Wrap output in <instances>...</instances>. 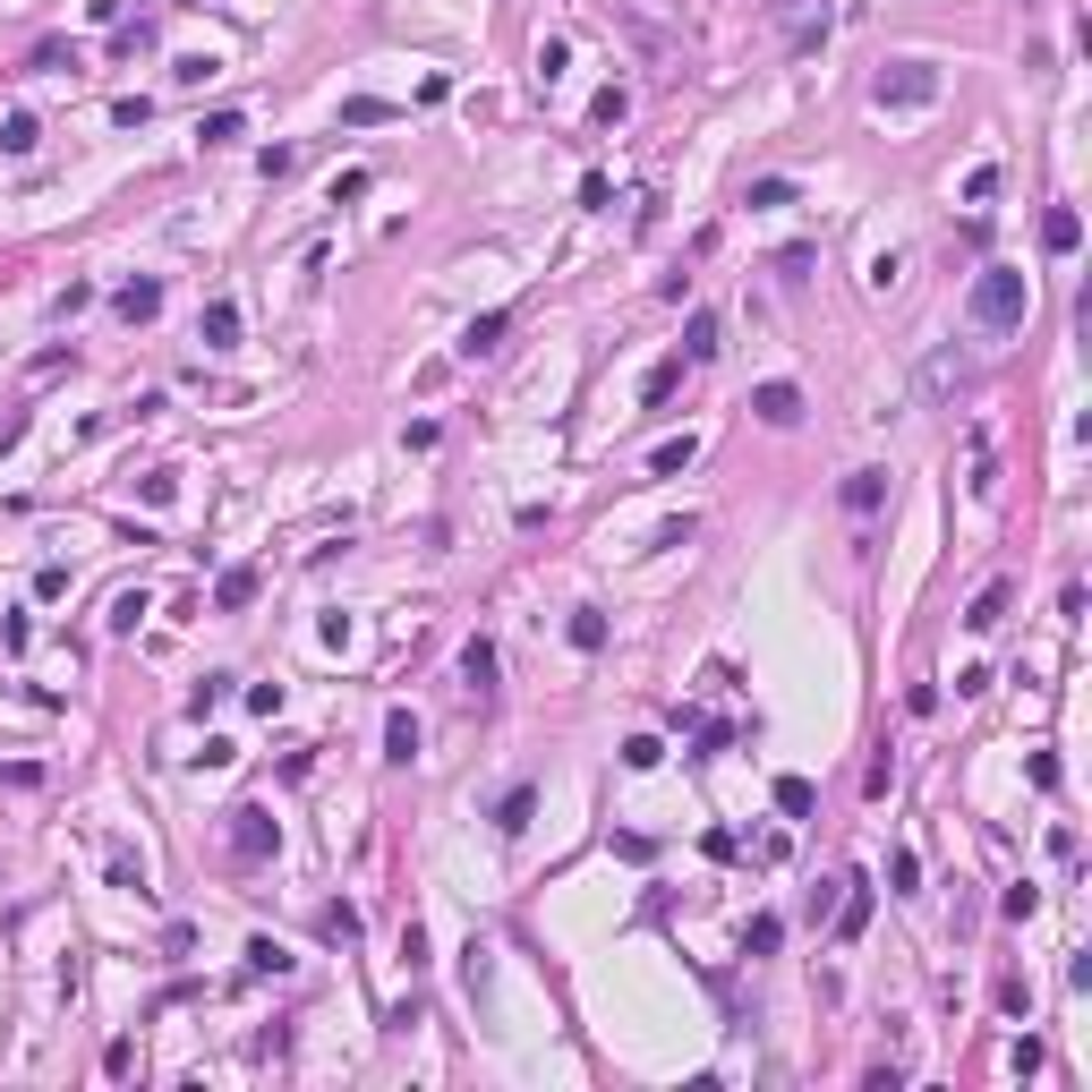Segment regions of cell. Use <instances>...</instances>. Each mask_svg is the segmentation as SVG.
<instances>
[{
    "instance_id": "cell-1",
    "label": "cell",
    "mask_w": 1092,
    "mask_h": 1092,
    "mask_svg": "<svg viewBox=\"0 0 1092 1092\" xmlns=\"http://www.w3.org/2000/svg\"><path fill=\"white\" fill-rule=\"evenodd\" d=\"M1024 308H1033V282H1024L1016 265H981V273H973L965 316L981 325V334H1016V325H1024Z\"/></svg>"
},
{
    "instance_id": "cell-2",
    "label": "cell",
    "mask_w": 1092,
    "mask_h": 1092,
    "mask_svg": "<svg viewBox=\"0 0 1092 1092\" xmlns=\"http://www.w3.org/2000/svg\"><path fill=\"white\" fill-rule=\"evenodd\" d=\"M879 103H888V112L939 103V69H931V60H888V69H879Z\"/></svg>"
},
{
    "instance_id": "cell-3",
    "label": "cell",
    "mask_w": 1092,
    "mask_h": 1092,
    "mask_svg": "<svg viewBox=\"0 0 1092 1092\" xmlns=\"http://www.w3.org/2000/svg\"><path fill=\"white\" fill-rule=\"evenodd\" d=\"M273 846H282L273 811H265V803H240V811H231V853H240V862H265Z\"/></svg>"
},
{
    "instance_id": "cell-4",
    "label": "cell",
    "mask_w": 1092,
    "mask_h": 1092,
    "mask_svg": "<svg viewBox=\"0 0 1092 1092\" xmlns=\"http://www.w3.org/2000/svg\"><path fill=\"white\" fill-rule=\"evenodd\" d=\"M504 334H512V308H486V316L462 325V342H453V351H462V359H495V351H504Z\"/></svg>"
},
{
    "instance_id": "cell-5",
    "label": "cell",
    "mask_w": 1092,
    "mask_h": 1092,
    "mask_svg": "<svg viewBox=\"0 0 1092 1092\" xmlns=\"http://www.w3.org/2000/svg\"><path fill=\"white\" fill-rule=\"evenodd\" d=\"M197 342H205V351H231V342H240V308H231V299H205V316H197Z\"/></svg>"
},
{
    "instance_id": "cell-6",
    "label": "cell",
    "mask_w": 1092,
    "mask_h": 1092,
    "mask_svg": "<svg viewBox=\"0 0 1092 1092\" xmlns=\"http://www.w3.org/2000/svg\"><path fill=\"white\" fill-rule=\"evenodd\" d=\"M384 760H393V768L419 760V718H410V709H384Z\"/></svg>"
},
{
    "instance_id": "cell-7",
    "label": "cell",
    "mask_w": 1092,
    "mask_h": 1092,
    "mask_svg": "<svg viewBox=\"0 0 1092 1092\" xmlns=\"http://www.w3.org/2000/svg\"><path fill=\"white\" fill-rule=\"evenodd\" d=\"M751 410H760L768 427H794V419H803V393H794V384H760V393H751Z\"/></svg>"
},
{
    "instance_id": "cell-8",
    "label": "cell",
    "mask_w": 1092,
    "mask_h": 1092,
    "mask_svg": "<svg viewBox=\"0 0 1092 1092\" xmlns=\"http://www.w3.org/2000/svg\"><path fill=\"white\" fill-rule=\"evenodd\" d=\"M1041 240H1050V256H1076V247H1084V223H1076V205H1050V214H1041Z\"/></svg>"
},
{
    "instance_id": "cell-9",
    "label": "cell",
    "mask_w": 1092,
    "mask_h": 1092,
    "mask_svg": "<svg viewBox=\"0 0 1092 1092\" xmlns=\"http://www.w3.org/2000/svg\"><path fill=\"white\" fill-rule=\"evenodd\" d=\"M462 683H470V692H495V640H470V649H462Z\"/></svg>"
},
{
    "instance_id": "cell-10",
    "label": "cell",
    "mask_w": 1092,
    "mask_h": 1092,
    "mask_svg": "<svg viewBox=\"0 0 1092 1092\" xmlns=\"http://www.w3.org/2000/svg\"><path fill=\"white\" fill-rule=\"evenodd\" d=\"M888 504V470H853L846 479V512H879Z\"/></svg>"
},
{
    "instance_id": "cell-11",
    "label": "cell",
    "mask_w": 1092,
    "mask_h": 1092,
    "mask_svg": "<svg viewBox=\"0 0 1092 1092\" xmlns=\"http://www.w3.org/2000/svg\"><path fill=\"white\" fill-rule=\"evenodd\" d=\"M112 308H120L128 325H145V316L162 308V282H120V299H112Z\"/></svg>"
},
{
    "instance_id": "cell-12",
    "label": "cell",
    "mask_w": 1092,
    "mask_h": 1092,
    "mask_svg": "<svg viewBox=\"0 0 1092 1092\" xmlns=\"http://www.w3.org/2000/svg\"><path fill=\"white\" fill-rule=\"evenodd\" d=\"M247 598H256V564H240V572H223V581H214V607H223V614H240Z\"/></svg>"
},
{
    "instance_id": "cell-13",
    "label": "cell",
    "mask_w": 1092,
    "mask_h": 1092,
    "mask_svg": "<svg viewBox=\"0 0 1092 1092\" xmlns=\"http://www.w3.org/2000/svg\"><path fill=\"white\" fill-rule=\"evenodd\" d=\"M700 359H718V316H692L683 325V367H700Z\"/></svg>"
},
{
    "instance_id": "cell-14",
    "label": "cell",
    "mask_w": 1092,
    "mask_h": 1092,
    "mask_svg": "<svg viewBox=\"0 0 1092 1092\" xmlns=\"http://www.w3.org/2000/svg\"><path fill=\"white\" fill-rule=\"evenodd\" d=\"M1007 598H1016V590H1007V581H990V590H981V598L965 607V623H973V632H990V623L1007 614Z\"/></svg>"
},
{
    "instance_id": "cell-15",
    "label": "cell",
    "mask_w": 1092,
    "mask_h": 1092,
    "mask_svg": "<svg viewBox=\"0 0 1092 1092\" xmlns=\"http://www.w3.org/2000/svg\"><path fill=\"white\" fill-rule=\"evenodd\" d=\"M692 453H700V444H692V436H675V444H657V453H649V470H657V479H683V470H692Z\"/></svg>"
},
{
    "instance_id": "cell-16",
    "label": "cell",
    "mask_w": 1092,
    "mask_h": 1092,
    "mask_svg": "<svg viewBox=\"0 0 1092 1092\" xmlns=\"http://www.w3.org/2000/svg\"><path fill=\"white\" fill-rule=\"evenodd\" d=\"M811 803H820L811 777H777V811H785V820H811Z\"/></svg>"
},
{
    "instance_id": "cell-17",
    "label": "cell",
    "mask_w": 1092,
    "mask_h": 1092,
    "mask_svg": "<svg viewBox=\"0 0 1092 1092\" xmlns=\"http://www.w3.org/2000/svg\"><path fill=\"white\" fill-rule=\"evenodd\" d=\"M529 811H538V794H529V785H512V794H504V811H495V828H504V837H521V828H529Z\"/></svg>"
},
{
    "instance_id": "cell-18",
    "label": "cell",
    "mask_w": 1092,
    "mask_h": 1092,
    "mask_svg": "<svg viewBox=\"0 0 1092 1092\" xmlns=\"http://www.w3.org/2000/svg\"><path fill=\"white\" fill-rule=\"evenodd\" d=\"M564 632H572V649H607V614H598V607H572Z\"/></svg>"
},
{
    "instance_id": "cell-19",
    "label": "cell",
    "mask_w": 1092,
    "mask_h": 1092,
    "mask_svg": "<svg viewBox=\"0 0 1092 1092\" xmlns=\"http://www.w3.org/2000/svg\"><path fill=\"white\" fill-rule=\"evenodd\" d=\"M777 939H785V922H777V913H760V922L742 931V956H777Z\"/></svg>"
},
{
    "instance_id": "cell-20",
    "label": "cell",
    "mask_w": 1092,
    "mask_h": 1092,
    "mask_svg": "<svg viewBox=\"0 0 1092 1092\" xmlns=\"http://www.w3.org/2000/svg\"><path fill=\"white\" fill-rule=\"evenodd\" d=\"M675 384H683V359H657V367H649V384H640V401H649V410H657V401H666V393H675Z\"/></svg>"
},
{
    "instance_id": "cell-21",
    "label": "cell",
    "mask_w": 1092,
    "mask_h": 1092,
    "mask_svg": "<svg viewBox=\"0 0 1092 1092\" xmlns=\"http://www.w3.org/2000/svg\"><path fill=\"white\" fill-rule=\"evenodd\" d=\"M34 137H43V128L26 120V112H9V120H0V154H34Z\"/></svg>"
},
{
    "instance_id": "cell-22",
    "label": "cell",
    "mask_w": 1092,
    "mask_h": 1092,
    "mask_svg": "<svg viewBox=\"0 0 1092 1092\" xmlns=\"http://www.w3.org/2000/svg\"><path fill=\"white\" fill-rule=\"evenodd\" d=\"M853 896H846V913H837V931H846V939H862V922H870V888H862V879H846Z\"/></svg>"
},
{
    "instance_id": "cell-23",
    "label": "cell",
    "mask_w": 1092,
    "mask_h": 1092,
    "mask_svg": "<svg viewBox=\"0 0 1092 1092\" xmlns=\"http://www.w3.org/2000/svg\"><path fill=\"white\" fill-rule=\"evenodd\" d=\"M393 120V103H375V95H359V103H342V128H384Z\"/></svg>"
},
{
    "instance_id": "cell-24",
    "label": "cell",
    "mask_w": 1092,
    "mask_h": 1092,
    "mask_svg": "<svg viewBox=\"0 0 1092 1092\" xmlns=\"http://www.w3.org/2000/svg\"><path fill=\"white\" fill-rule=\"evenodd\" d=\"M956 375H965V359H956V351H939V359L922 367V393H948V384H956Z\"/></svg>"
},
{
    "instance_id": "cell-25",
    "label": "cell",
    "mask_w": 1092,
    "mask_h": 1092,
    "mask_svg": "<svg viewBox=\"0 0 1092 1092\" xmlns=\"http://www.w3.org/2000/svg\"><path fill=\"white\" fill-rule=\"evenodd\" d=\"M657 760H666L657 734H632V742H623V768H657Z\"/></svg>"
},
{
    "instance_id": "cell-26",
    "label": "cell",
    "mask_w": 1092,
    "mask_h": 1092,
    "mask_svg": "<svg viewBox=\"0 0 1092 1092\" xmlns=\"http://www.w3.org/2000/svg\"><path fill=\"white\" fill-rule=\"evenodd\" d=\"M247 973H290V956H282L273 939H247Z\"/></svg>"
},
{
    "instance_id": "cell-27",
    "label": "cell",
    "mask_w": 1092,
    "mask_h": 1092,
    "mask_svg": "<svg viewBox=\"0 0 1092 1092\" xmlns=\"http://www.w3.org/2000/svg\"><path fill=\"white\" fill-rule=\"evenodd\" d=\"M26 69H77V52H69V43H34V52H26Z\"/></svg>"
},
{
    "instance_id": "cell-28",
    "label": "cell",
    "mask_w": 1092,
    "mask_h": 1092,
    "mask_svg": "<svg viewBox=\"0 0 1092 1092\" xmlns=\"http://www.w3.org/2000/svg\"><path fill=\"white\" fill-rule=\"evenodd\" d=\"M888 888H896V896H913V888H922V862H913V853H896V862H888Z\"/></svg>"
},
{
    "instance_id": "cell-29",
    "label": "cell",
    "mask_w": 1092,
    "mask_h": 1092,
    "mask_svg": "<svg viewBox=\"0 0 1092 1092\" xmlns=\"http://www.w3.org/2000/svg\"><path fill=\"white\" fill-rule=\"evenodd\" d=\"M623 112H632V95H623V86H607V95H598V112H590V120H598V128H614V120H623Z\"/></svg>"
},
{
    "instance_id": "cell-30",
    "label": "cell",
    "mask_w": 1092,
    "mask_h": 1092,
    "mask_svg": "<svg viewBox=\"0 0 1092 1092\" xmlns=\"http://www.w3.org/2000/svg\"><path fill=\"white\" fill-rule=\"evenodd\" d=\"M785 197H794V180H751V197H742V205H785Z\"/></svg>"
},
{
    "instance_id": "cell-31",
    "label": "cell",
    "mask_w": 1092,
    "mask_h": 1092,
    "mask_svg": "<svg viewBox=\"0 0 1092 1092\" xmlns=\"http://www.w3.org/2000/svg\"><path fill=\"white\" fill-rule=\"evenodd\" d=\"M223 683H231V675H205V683H197V700H188V709H197V718H214V709H223Z\"/></svg>"
},
{
    "instance_id": "cell-32",
    "label": "cell",
    "mask_w": 1092,
    "mask_h": 1092,
    "mask_svg": "<svg viewBox=\"0 0 1092 1092\" xmlns=\"http://www.w3.org/2000/svg\"><path fill=\"white\" fill-rule=\"evenodd\" d=\"M325 939H359V913L351 905H325Z\"/></svg>"
},
{
    "instance_id": "cell-33",
    "label": "cell",
    "mask_w": 1092,
    "mask_h": 1092,
    "mask_svg": "<svg viewBox=\"0 0 1092 1092\" xmlns=\"http://www.w3.org/2000/svg\"><path fill=\"white\" fill-rule=\"evenodd\" d=\"M197 137H205V145H231V137H240V112H214V120L197 128Z\"/></svg>"
},
{
    "instance_id": "cell-34",
    "label": "cell",
    "mask_w": 1092,
    "mask_h": 1092,
    "mask_svg": "<svg viewBox=\"0 0 1092 1092\" xmlns=\"http://www.w3.org/2000/svg\"><path fill=\"white\" fill-rule=\"evenodd\" d=\"M990 188H998V171H990V162H973V171H965V205H981Z\"/></svg>"
},
{
    "instance_id": "cell-35",
    "label": "cell",
    "mask_w": 1092,
    "mask_h": 1092,
    "mask_svg": "<svg viewBox=\"0 0 1092 1092\" xmlns=\"http://www.w3.org/2000/svg\"><path fill=\"white\" fill-rule=\"evenodd\" d=\"M171 9H205V0H171Z\"/></svg>"
}]
</instances>
